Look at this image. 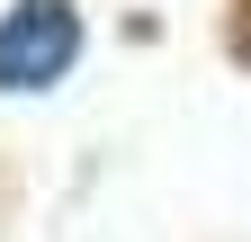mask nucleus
I'll return each mask as SVG.
<instances>
[{"instance_id": "f257e3e1", "label": "nucleus", "mask_w": 251, "mask_h": 242, "mask_svg": "<svg viewBox=\"0 0 251 242\" xmlns=\"http://www.w3.org/2000/svg\"><path fill=\"white\" fill-rule=\"evenodd\" d=\"M72 63H81L72 0H9L0 9V90H54Z\"/></svg>"}]
</instances>
